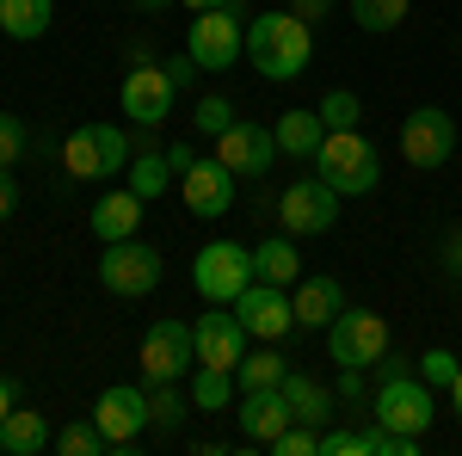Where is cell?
I'll list each match as a JSON object with an SVG mask.
<instances>
[{
	"label": "cell",
	"mask_w": 462,
	"mask_h": 456,
	"mask_svg": "<svg viewBox=\"0 0 462 456\" xmlns=\"http://www.w3.org/2000/svg\"><path fill=\"white\" fill-rule=\"evenodd\" d=\"M241 56L265 80H296V74L315 62V25L296 19L290 6L284 13H259V19H247V50Z\"/></svg>",
	"instance_id": "obj_1"
},
{
	"label": "cell",
	"mask_w": 462,
	"mask_h": 456,
	"mask_svg": "<svg viewBox=\"0 0 462 456\" xmlns=\"http://www.w3.org/2000/svg\"><path fill=\"white\" fill-rule=\"evenodd\" d=\"M247 50V6L228 0V6H210V13H191V32H185V56L204 74H222L241 62Z\"/></svg>",
	"instance_id": "obj_2"
},
{
	"label": "cell",
	"mask_w": 462,
	"mask_h": 456,
	"mask_svg": "<svg viewBox=\"0 0 462 456\" xmlns=\"http://www.w3.org/2000/svg\"><path fill=\"white\" fill-rule=\"evenodd\" d=\"M315 173L339 191V198H364L383 185V161L357 130H327V142L315 148Z\"/></svg>",
	"instance_id": "obj_3"
},
{
	"label": "cell",
	"mask_w": 462,
	"mask_h": 456,
	"mask_svg": "<svg viewBox=\"0 0 462 456\" xmlns=\"http://www.w3.org/2000/svg\"><path fill=\"white\" fill-rule=\"evenodd\" d=\"M370 414H376V425H383V432H407V438H426L431 420H438V401H431V383H426V377L401 370V377H383L376 401H370Z\"/></svg>",
	"instance_id": "obj_4"
},
{
	"label": "cell",
	"mask_w": 462,
	"mask_h": 456,
	"mask_svg": "<svg viewBox=\"0 0 462 456\" xmlns=\"http://www.w3.org/2000/svg\"><path fill=\"white\" fill-rule=\"evenodd\" d=\"M327 351L339 370H376L383 351H389V321L376 309H339L327 327Z\"/></svg>",
	"instance_id": "obj_5"
},
{
	"label": "cell",
	"mask_w": 462,
	"mask_h": 456,
	"mask_svg": "<svg viewBox=\"0 0 462 456\" xmlns=\"http://www.w3.org/2000/svg\"><path fill=\"white\" fill-rule=\"evenodd\" d=\"M191 284H198L204 302H235V296L253 284V247H241V241L198 247V259H191Z\"/></svg>",
	"instance_id": "obj_6"
},
{
	"label": "cell",
	"mask_w": 462,
	"mask_h": 456,
	"mask_svg": "<svg viewBox=\"0 0 462 456\" xmlns=\"http://www.w3.org/2000/svg\"><path fill=\"white\" fill-rule=\"evenodd\" d=\"M161 272H167V259H161V247L148 241H106V253H99V284H106L111 296H148L154 284H161Z\"/></svg>",
	"instance_id": "obj_7"
},
{
	"label": "cell",
	"mask_w": 462,
	"mask_h": 456,
	"mask_svg": "<svg viewBox=\"0 0 462 456\" xmlns=\"http://www.w3.org/2000/svg\"><path fill=\"white\" fill-rule=\"evenodd\" d=\"M198 364V340H191V327L185 321H154L143 333V358H136V370H143V383H179L185 370Z\"/></svg>",
	"instance_id": "obj_8"
},
{
	"label": "cell",
	"mask_w": 462,
	"mask_h": 456,
	"mask_svg": "<svg viewBox=\"0 0 462 456\" xmlns=\"http://www.w3.org/2000/svg\"><path fill=\"white\" fill-rule=\"evenodd\" d=\"M278 222H284V235H327V228L339 222V191L320 173L290 179L284 191H278Z\"/></svg>",
	"instance_id": "obj_9"
},
{
	"label": "cell",
	"mask_w": 462,
	"mask_h": 456,
	"mask_svg": "<svg viewBox=\"0 0 462 456\" xmlns=\"http://www.w3.org/2000/svg\"><path fill=\"white\" fill-rule=\"evenodd\" d=\"M235 315H241V327H247V340H259V346H278L290 327H296V302L284 296V284H265L253 278L235 302H228Z\"/></svg>",
	"instance_id": "obj_10"
},
{
	"label": "cell",
	"mask_w": 462,
	"mask_h": 456,
	"mask_svg": "<svg viewBox=\"0 0 462 456\" xmlns=\"http://www.w3.org/2000/svg\"><path fill=\"white\" fill-rule=\"evenodd\" d=\"M401 154H407V167H420V173L444 167V161L457 154V117L438 111V106H420L401 124Z\"/></svg>",
	"instance_id": "obj_11"
},
{
	"label": "cell",
	"mask_w": 462,
	"mask_h": 456,
	"mask_svg": "<svg viewBox=\"0 0 462 456\" xmlns=\"http://www.w3.org/2000/svg\"><path fill=\"white\" fill-rule=\"evenodd\" d=\"M216 161H222L235 179H265V173H272V161H278V136H272L265 124L235 117V124L216 136Z\"/></svg>",
	"instance_id": "obj_12"
},
{
	"label": "cell",
	"mask_w": 462,
	"mask_h": 456,
	"mask_svg": "<svg viewBox=\"0 0 462 456\" xmlns=\"http://www.w3.org/2000/svg\"><path fill=\"white\" fill-rule=\"evenodd\" d=\"M93 420H99V432L111 438V451L130 456L136 438L148 432V395L136 383H117V388H106V395L93 401Z\"/></svg>",
	"instance_id": "obj_13"
},
{
	"label": "cell",
	"mask_w": 462,
	"mask_h": 456,
	"mask_svg": "<svg viewBox=\"0 0 462 456\" xmlns=\"http://www.w3.org/2000/svg\"><path fill=\"white\" fill-rule=\"evenodd\" d=\"M173 99H179V87H173L167 69L143 62V69L124 74V117H136L143 130H161V124L173 117Z\"/></svg>",
	"instance_id": "obj_14"
},
{
	"label": "cell",
	"mask_w": 462,
	"mask_h": 456,
	"mask_svg": "<svg viewBox=\"0 0 462 456\" xmlns=\"http://www.w3.org/2000/svg\"><path fill=\"white\" fill-rule=\"evenodd\" d=\"M191 340H198V364H216V370H235L247 358V327L228 302H210V315H198Z\"/></svg>",
	"instance_id": "obj_15"
},
{
	"label": "cell",
	"mask_w": 462,
	"mask_h": 456,
	"mask_svg": "<svg viewBox=\"0 0 462 456\" xmlns=\"http://www.w3.org/2000/svg\"><path fill=\"white\" fill-rule=\"evenodd\" d=\"M235 185H241V179L228 173V167H222V161H191V167H185V173H179V191H185V210L191 216H228L235 210Z\"/></svg>",
	"instance_id": "obj_16"
},
{
	"label": "cell",
	"mask_w": 462,
	"mask_h": 456,
	"mask_svg": "<svg viewBox=\"0 0 462 456\" xmlns=\"http://www.w3.org/2000/svg\"><path fill=\"white\" fill-rule=\"evenodd\" d=\"M235 420H241V438H247V444H265V451H272V438H284L290 425H296L284 388H241Z\"/></svg>",
	"instance_id": "obj_17"
},
{
	"label": "cell",
	"mask_w": 462,
	"mask_h": 456,
	"mask_svg": "<svg viewBox=\"0 0 462 456\" xmlns=\"http://www.w3.org/2000/svg\"><path fill=\"white\" fill-rule=\"evenodd\" d=\"M290 302H296V327H309V333L320 327V333H327L333 315L346 309V290L333 278H296V296H290Z\"/></svg>",
	"instance_id": "obj_18"
},
{
	"label": "cell",
	"mask_w": 462,
	"mask_h": 456,
	"mask_svg": "<svg viewBox=\"0 0 462 456\" xmlns=\"http://www.w3.org/2000/svg\"><path fill=\"white\" fill-rule=\"evenodd\" d=\"M143 228V198L130 191V185H117V191H106L99 204H93V235L99 241H130Z\"/></svg>",
	"instance_id": "obj_19"
},
{
	"label": "cell",
	"mask_w": 462,
	"mask_h": 456,
	"mask_svg": "<svg viewBox=\"0 0 462 456\" xmlns=\"http://www.w3.org/2000/svg\"><path fill=\"white\" fill-rule=\"evenodd\" d=\"M272 136H278V154L315 161V148L327 142V124H320V111H284V117L272 124Z\"/></svg>",
	"instance_id": "obj_20"
},
{
	"label": "cell",
	"mask_w": 462,
	"mask_h": 456,
	"mask_svg": "<svg viewBox=\"0 0 462 456\" xmlns=\"http://www.w3.org/2000/svg\"><path fill=\"white\" fill-rule=\"evenodd\" d=\"M284 401H290V420L296 425H327L333 420V388H320L315 377H302V370H290L284 383Z\"/></svg>",
	"instance_id": "obj_21"
},
{
	"label": "cell",
	"mask_w": 462,
	"mask_h": 456,
	"mask_svg": "<svg viewBox=\"0 0 462 456\" xmlns=\"http://www.w3.org/2000/svg\"><path fill=\"white\" fill-rule=\"evenodd\" d=\"M253 278L284 284V290L302 278V259H296V235H265V241L253 247Z\"/></svg>",
	"instance_id": "obj_22"
},
{
	"label": "cell",
	"mask_w": 462,
	"mask_h": 456,
	"mask_svg": "<svg viewBox=\"0 0 462 456\" xmlns=\"http://www.w3.org/2000/svg\"><path fill=\"white\" fill-rule=\"evenodd\" d=\"M191 414H198V407H191V388L154 383V395H148V432H161V438H179Z\"/></svg>",
	"instance_id": "obj_23"
},
{
	"label": "cell",
	"mask_w": 462,
	"mask_h": 456,
	"mask_svg": "<svg viewBox=\"0 0 462 456\" xmlns=\"http://www.w3.org/2000/svg\"><path fill=\"white\" fill-rule=\"evenodd\" d=\"M0 444H6V456H37L43 444H56V432H50V420H43V414L13 407V414H6V425H0Z\"/></svg>",
	"instance_id": "obj_24"
},
{
	"label": "cell",
	"mask_w": 462,
	"mask_h": 456,
	"mask_svg": "<svg viewBox=\"0 0 462 456\" xmlns=\"http://www.w3.org/2000/svg\"><path fill=\"white\" fill-rule=\"evenodd\" d=\"M50 19H56V0H0V32L19 37V43L43 37V32H50Z\"/></svg>",
	"instance_id": "obj_25"
},
{
	"label": "cell",
	"mask_w": 462,
	"mask_h": 456,
	"mask_svg": "<svg viewBox=\"0 0 462 456\" xmlns=\"http://www.w3.org/2000/svg\"><path fill=\"white\" fill-rule=\"evenodd\" d=\"M284 377H290V358H278L272 346L247 351V358L235 364V383H241V388H278Z\"/></svg>",
	"instance_id": "obj_26"
},
{
	"label": "cell",
	"mask_w": 462,
	"mask_h": 456,
	"mask_svg": "<svg viewBox=\"0 0 462 456\" xmlns=\"http://www.w3.org/2000/svg\"><path fill=\"white\" fill-rule=\"evenodd\" d=\"M62 167H69V179H106V161H99V136H93V124H80V130L62 142Z\"/></svg>",
	"instance_id": "obj_27"
},
{
	"label": "cell",
	"mask_w": 462,
	"mask_h": 456,
	"mask_svg": "<svg viewBox=\"0 0 462 456\" xmlns=\"http://www.w3.org/2000/svg\"><path fill=\"white\" fill-rule=\"evenodd\" d=\"M167 179H179L173 167H167V154H161V148H143V154H136V167H130V179H124V185H130V191H136L143 204H154V198L167 191Z\"/></svg>",
	"instance_id": "obj_28"
},
{
	"label": "cell",
	"mask_w": 462,
	"mask_h": 456,
	"mask_svg": "<svg viewBox=\"0 0 462 456\" xmlns=\"http://www.w3.org/2000/svg\"><path fill=\"white\" fill-rule=\"evenodd\" d=\"M228 395H235V370L198 364V377H191V407H198V414H222V407H228Z\"/></svg>",
	"instance_id": "obj_29"
},
{
	"label": "cell",
	"mask_w": 462,
	"mask_h": 456,
	"mask_svg": "<svg viewBox=\"0 0 462 456\" xmlns=\"http://www.w3.org/2000/svg\"><path fill=\"white\" fill-rule=\"evenodd\" d=\"M56 451L62 456H106L111 438L99 432V420H69L62 432H56Z\"/></svg>",
	"instance_id": "obj_30"
},
{
	"label": "cell",
	"mask_w": 462,
	"mask_h": 456,
	"mask_svg": "<svg viewBox=\"0 0 462 456\" xmlns=\"http://www.w3.org/2000/svg\"><path fill=\"white\" fill-rule=\"evenodd\" d=\"M93 136H99V161H106V179L130 173V154H136V142L124 136L117 124H93Z\"/></svg>",
	"instance_id": "obj_31"
},
{
	"label": "cell",
	"mask_w": 462,
	"mask_h": 456,
	"mask_svg": "<svg viewBox=\"0 0 462 456\" xmlns=\"http://www.w3.org/2000/svg\"><path fill=\"white\" fill-rule=\"evenodd\" d=\"M352 19L364 25V32H394L401 19H407V0H352Z\"/></svg>",
	"instance_id": "obj_32"
},
{
	"label": "cell",
	"mask_w": 462,
	"mask_h": 456,
	"mask_svg": "<svg viewBox=\"0 0 462 456\" xmlns=\"http://www.w3.org/2000/svg\"><path fill=\"white\" fill-rule=\"evenodd\" d=\"M315 111H320V124H327V130H357V117H364V106H357L352 87H333Z\"/></svg>",
	"instance_id": "obj_33"
},
{
	"label": "cell",
	"mask_w": 462,
	"mask_h": 456,
	"mask_svg": "<svg viewBox=\"0 0 462 456\" xmlns=\"http://www.w3.org/2000/svg\"><path fill=\"white\" fill-rule=\"evenodd\" d=\"M228 124H235V106H228L222 93H204L198 111H191V130H198V136H222Z\"/></svg>",
	"instance_id": "obj_34"
},
{
	"label": "cell",
	"mask_w": 462,
	"mask_h": 456,
	"mask_svg": "<svg viewBox=\"0 0 462 456\" xmlns=\"http://www.w3.org/2000/svg\"><path fill=\"white\" fill-rule=\"evenodd\" d=\"M272 456H320V425H290L284 438H272Z\"/></svg>",
	"instance_id": "obj_35"
},
{
	"label": "cell",
	"mask_w": 462,
	"mask_h": 456,
	"mask_svg": "<svg viewBox=\"0 0 462 456\" xmlns=\"http://www.w3.org/2000/svg\"><path fill=\"white\" fill-rule=\"evenodd\" d=\"M457 370H462L457 351H444V346H431L426 358H420V377H426L431 388H450V383H457Z\"/></svg>",
	"instance_id": "obj_36"
},
{
	"label": "cell",
	"mask_w": 462,
	"mask_h": 456,
	"mask_svg": "<svg viewBox=\"0 0 462 456\" xmlns=\"http://www.w3.org/2000/svg\"><path fill=\"white\" fill-rule=\"evenodd\" d=\"M19 154H25V124L0 111V167H19Z\"/></svg>",
	"instance_id": "obj_37"
},
{
	"label": "cell",
	"mask_w": 462,
	"mask_h": 456,
	"mask_svg": "<svg viewBox=\"0 0 462 456\" xmlns=\"http://www.w3.org/2000/svg\"><path fill=\"white\" fill-rule=\"evenodd\" d=\"M6 216H19V179H13V167H0V222Z\"/></svg>",
	"instance_id": "obj_38"
},
{
	"label": "cell",
	"mask_w": 462,
	"mask_h": 456,
	"mask_svg": "<svg viewBox=\"0 0 462 456\" xmlns=\"http://www.w3.org/2000/svg\"><path fill=\"white\" fill-rule=\"evenodd\" d=\"M364 388H370V370H339V395L346 401H364Z\"/></svg>",
	"instance_id": "obj_39"
},
{
	"label": "cell",
	"mask_w": 462,
	"mask_h": 456,
	"mask_svg": "<svg viewBox=\"0 0 462 456\" xmlns=\"http://www.w3.org/2000/svg\"><path fill=\"white\" fill-rule=\"evenodd\" d=\"M290 13H296V19H309V25H320V19L333 13V0H290Z\"/></svg>",
	"instance_id": "obj_40"
},
{
	"label": "cell",
	"mask_w": 462,
	"mask_h": 456,
	"mask_svg": "<svg viewBox=\"0 0 462 456\" xmlns=\"http://www.w3.org/2000/svg\"><path fill=\"white\" fill-rule=\"evenodd\" d=\"M167 74H173V87H191V80H198V62H191V56H173V62H167Z\"/></svg>",
	"instance_id": "obj_41"
},
{
	"label": "cell",
	"mask_w": 462,
	"mask_h": 456,
	"mask_svg": "<svg viewBox=\"0 0 462 456\" xmlns=\"http://www.w3.org/2000/svg\"><path fill=\"white\" fill-rule=\"evenodd\" d=\"M191 161H198V154H191V148H185V142H173V148H167V167H173V173H185V167H191Z\"/></svg>",
	"instance_id": "obj_42"
},
{
	"label": "cell",
	"mask_w": 462,
	"mask_h": 456,
	"mask_svg": "<svg viewBox=\"0 0 462 456\" xmlns=\"http://www.w3.org/2000/svg\"><path fill=\"white\" fill-rule=\"evenodd\" d=\"M6 414H13V383L0 377V425H6Z\"/></svg>",
	"instance_id": "obj_43"
},
{
	"label": "cell",
	"mask_w": 462,
	"mask_h": 456,
	"mask_svg": "<svg viewBox=\"0 0 462 456\" xmlns=\"http://www.w3.org/2000/svg\"><path fill=\"white\" fill-rule=\"evenodd\" d=\"M191 13H210V6H228V0H185Z\"/></svg>",
	"instance_id": "obj_44"
},
{
	"label": "cell",
	"mask_w": 462,
	"mask_h": 456,
	"mask_svg": "<svg viewBox=\"0 0 462 456\" xmlns=\"http://www.w3.org/2000/svg\"><path fill=\"white\" fill-rule=\"evenodd\" d=\"M450 401H457V414H462V370H457V383H450Z\"/></svg>",
	"instance_id": "obj_45"
},
{
	"label": "cell",
	"mask_w": 462,
	"mask_h": 456,
	"mask_svg": "<svg viewBox=\"0 0 462 456\" xmlns=\"http://www.w3.org/2000/svg\"><path fill=\"white\" fill-rule=\"evenodd\" d=\"M136 6H143V13H161V6H167V0H136Z\"/></svg>",
	"instance_id": "obj_46"
},
{
	"label": "cell",
	"mask_w": 462,
	"mask_h": 456,
	"mask_svg": "<svg viewBox=\"0 0 462 456\" xmlns=\"http://www.w3.org/2000/svg\"><path fill=\"white\" fill-rule=\"evenodd\" d=\"M450 259H457V272H462V241H457V247H450Z\"/></svg>",
	"instance_id": "obj_47"
},
{
	"label": "cell",
	"mask_w": 462,
	"mask_h": 456,
	"mask_svg": "<svg viewBox=\"0 0 462 456\" xmlns=\"http://www.w3.org/2000/svg\"><path fill=\"white\" fill-rule=\"evenodd\" d=\"M0 456H6V444H0Z\"/></svg>",
	"instance_id": "obj_48"
}]
</instances>
